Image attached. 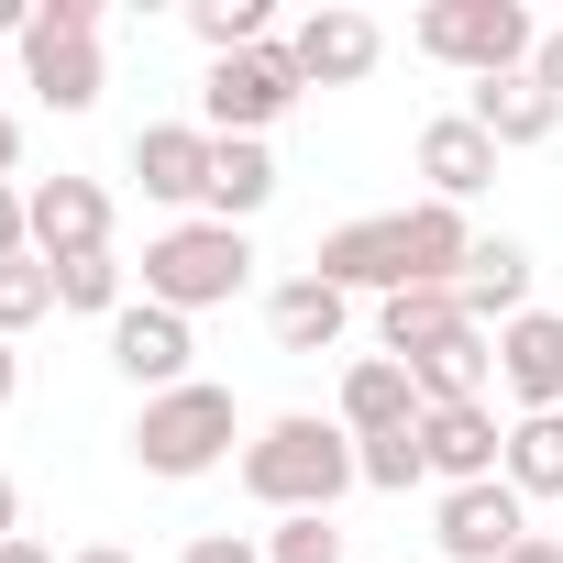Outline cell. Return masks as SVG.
<instances>
[{
	"mask_svg": "<svg viewBox=\"0 0 563 563\" xmlns=\"http://www.w3.org/2000/svg\"><path fill=\"white\" fill-rule=\"evenodd\" d=\"M464 254H475L464 210L420 199V210H376V221H343V232H321L310 276H332L343 299H354V288L398 299V288H453V276H464Z\"/></svg>",
	"mask_w": 563,
	"mask_h": 563,
	"instance_id": "6da1fadb",
	"label": "cell"
},
{
	"mask_svg": "<svg viewBox=\"0 0 563 563\" xmlns=\"http://www.w3.org/2000/svg\"><path fill=\"white\" fill-rule=\"evenodd\" d=\"M243 486H254L276 519H332V497L365 486V475H354V431H343V420H310V409L265 420V431L243 442Z\"/></svg>",
	"mask_w": 563,
	"mask_h": 563,
	"instance_id": "7a4b0ae2",
	"label": "cell"
},
{
	"mask_svg": "<svg viewBox=\"0 0 563 563\" xmlns=\"http://www.w3.org/2000/svg\"><path fill=\"white\" fill-rule=\"evenodd\" d=\"M243 276H254V243L232 232V221H177V232H155L144 243V299L155 310H221V299H243Z\"/></svg>",
	"mask_w": 563,
	"mask_h": 563,
	"instance_id": "3957f363",
	"label": "cell"
},
{
	"mask_svg": "<svg viewBox=\"0 0 563 563\" xmlns=\"http://www.w3.org/2000/svg\"><path fill=\"white\" fill-rule=\"evenodd\" d=\"M409 45L442 56V67H464V78H519L541 56V34H530L519 0H431V12L409 23Z\"/></svg>",
	"mask_w": 563,
	"mask_h": 563,
	"instance_id": "277c9868",
	"label": "cell"
},
{
	"mask_svg": "<svg viewBox=\"0 0 563 563\" xmlns=\"http://www.w3.org/2000/svg\"><path fill=\"white\" fill-rule=\"evenodd\" d=\"M221 453H232V387L188 376V387L144 398V420H133V464L144 475H210Z\"/></svg>",
	"mask_w": 563,
	"mask_h": 563,
	"instance_id": "5b68a950",
	"label": "cell"
},
{
	"mask_svg": "<svg viewBox=\"0 0 563 563\" xmlns=\"http://www.w3.org/2000/svg\"><path fill=\"white\" fill-rule=\"evenodd\" d=\"M23 78H34L45 111H89L100 100V0H34Z\"/></svg>",
	"mask_w": 563,
	"mask_h": 563,
	"instance_id": "8992f818",
	"label": "cell"
},
{
	"mask_svg": "<svg viewBox=\"0 0 563 563\" xmlns=\"http://www.w3.org/2000/svg\"><path fill=\"white\" fill-rule=\"evenodd\" d=\"M310 78H299V56L288 45H254V56H210V89H199V111H210V133L221 144H254L276 111H288Z\"/></svg>",
	"mask_w": 563,
	"mask_h": 563,
	"instance_id": "52a82bcc",
	"label": "cell"
},
{
	"mask_svg": "<svg viewBox=\"0 0 563 563\" xmlns=\"http://www.w3.org/2000/svg\"><path fill=\"white\" fill-rule=\"evenodd\" d=\"M23 221H34V254H45V265L111 254V199H100V177H45V188H23Z\"/></svg>",
	"mask_w": 563,
	"mask_h": 563,
	"instance_id": "ba28073f",
	"label": "cell"
},
{
	"mask_svg": "<svg viewBox=\"0 0 563 563\" xmlns=\"http://www.w3.org/2000/svg\"><path fill=\"white\" fill-rule=\"evenodd\" d=\"M442 563H508L519 541H530V519H519V486L497 475V486H442Z\"/></svg>",
	"mask_w": 563,
	"mask_h": 563,
	"instance_id": "9c48e42d",
	"label": "cell"
},
{
	"mask_svg": "<svg viewBox=\"0 0 563 563\" xmlns=\"http://www.w3.org/2000/svg\"><path fill=\"white\" fill-rule=\"evenodd\" d=\"M420 464H431L442 486H497V475H508V431L486 420V398H464V409H420Z\"/></svg>",
	"mask_w": 563,
	"mask_h": 563,
	"instance_id": "30bf717a",
	"label": "cell"
},
{
	"mask_svg": "<svg viewBox=\"0 0 563 563\" xmlns=\"http://www.w3.org/2000/svg\"><path fill=\"white\" fill-rule=\"evenodd\" d=\"M210 155H221L210 122H155V133H133V177H144V199H166V210H199V199H210Z\"/></svg>",
	"mask_w": 563,
	"mask_h": 563,
	"instance_id": "8fae6325",
	"label": "cell"
},
{
	"mask_svg": "<svg viewBox=\"0 0 563 563\" xmlns=\"http://www.w3.org/2000/svg\"><path fill=\"white\" fill-rule=\"evenodd\" d=\"M188 354H199V343H188V321H177V310H155V299H133V310L111 321V365H122L144 398L188 387Z\"/></svg>",
	"mask_w": 563,
	"mask_h": 563,
	"instance_id": "7c38bea8",
	"label": "cell"
},
{
	"mask_svg": "<svg viewBox=\"0 0 563 563\" xmlns=\"http://www.w3.org/2000/svg\"><path fill=\"white\" fill-rule=\"evenodd\" d=\"M288 56H299V78H310V89H354V78H376L387 34H376L365 12H310V23L288 34Z\"/></svg>",
	"mask_w": 563,
	"mask_h": 563,
	"instance_id": "4fadbf2b",
	"label": "cell"
},
{
	"mask_svg": "<svg viewBox=\"0 0 563 563\" xmlns=\"http://www.w3.org/2000/svg\"><path fill=\"white\" fill-rule=\"evenodd\" d=\"M497 376H508L519 420H530V409H563V310H519V321L497 332Z\"/></svg>",
	"mask_w": 563,
	"mask_h": 563,
	"instance_id": "5bb4252c",
	"label": "cell"
},
{
	"mask_svg": "<svg viewBox=\"0 0 563 563\" xmlns=\"http://www.w3.org/2000/svg\"><path fill=\"white\" fill-rule=\"evenodd\" d=\"M464 122H475V133H486L497 155H519V144H541V133L563 122V100H552V89H541V78L519 67V78H475V100H464Z\"/></svg>",
	"mask_w": 563,
	"mask_h": 563,
	"instance_id": "9a60e30c",
	"label": "cell"
},
{
	"mask_svg": "<svg viewBox=\"0 0 563 563\" xmlns=\"http://www.w3.org/2000/svg\"><path fill=\"white\" fill-rule=\"evenodd\" d=\"M453 299H464V321H475V332H486V321L508 332V321L530 310V243H508V232H497V243H475V254H464V276H453Z\"/></svg>",
	"mask_w": 563,
	"mask_h": 563,
	"instance_id": "2e32d148",
	"label": "cell"
},
{
	"mask_svg": "<svg viewBox=\"0 0 563 563\" xmlns=\"http://www.w3.org/2000/svg\"><path fill=\"white\" fill-rule=\"evenodd\" d=\"M420 177H431V199H442V210H464V199L497 177V144H486L464 111H442V122H420Z\"/></svg>",
	"mask_w": 563,
	"mask_h": 563,
	"instance_id": "e0dca14e",
	"label": "cell"
},
{
	"mask_svg": "<svg viewBox=\"0 0 563 563\" xmlns=\"http://www.w3.org/2000/svg\"><path fill=\"white\" fill-rule=\"evenodd\" d=\"M343 431H354V442H376V431H420V376H409L398 354H365V365L343 376Z\"/></svg>",
	"mask_w": 563,
	"mask_h": 563,
	"instance_id": "ac0fdd59",
	"label": "cell"
},
{
	"mask_svg": "<svg viewBox=\"0 0 563 563\" xmlns=\"http://www.w3.org/2000/svg\"><path fill=\"white\" fill-rule=\"evenodd\" d=\"M343 321H354V299L332 288V276H288V288L265 299V332L288 343V354H332V343H343Z\"/></svg>",
	"mask_w": 563,
	"mask_h": 563,
	"instance_id": "d6986e66",
	"label": "cell"
},
{
	"mask_svg": "<svg viewBox=\"0 0 563 563\" xmlns=\"http://www.w3.org/2000/svg\"><path fill=\"white\" fill-rule=\"evenodd\" d=\"M409 376H420V409H464V398H486V376H497V343L464 321L453 343H431V354H409Z\"/></svg>",
	"mask_w": 563,
	"mask_h": 563,
	"instance_id": "ffe728a7",
	"label": "cell"
},
{
	"mask_svg": "<svg viewBox=\"0 0 563 563\" xmlns=\"http://www.w3.org/2000/svg\"><path fill=\"white\" fill-rule=\"evenodd\" d=\"M376 332H387V354L409 365V354H431V343L464 332V299H453V288H398V299H376Z\"/></svg>",
	"mask_w": 563,
	"mask_h": 563,
	"instance_id": "44dd1931",
	"label": "cell"
},
{
	"mask_svg": "<svg viewBox=\"0 0 563 563\" xmlns=\"http://www.w3.org/2000/svg\"><path fill=\"white\" fill-rule=\"evenodd\" d=\"M265 199H276V155H265V144H221V155H210V221L243 232Z\"/></svg>",
	"mask_w": 563,
	"mask_h": 563,
	"instance_id": "7402d4cb",
	"label": "cell"
},
{
	"mask_svg": "<svg viewBox=\"0 0 563 563\" xmlns=\"http://www.w3.org/2000/svg\"><path fill=\"white\" fill-rule=\"evenodd\" d=\"M508 486L519 497H563V409H530L508 431Z\"/></svg>",
	"mask_w": 563,
	"mask_h": 563,
	"instance_id": "603a6c76",
	"label": "cell"
},
{
	"mask_svg": "<svg viewBox=\"0 0 563 563\" xmlns=\"http://www.w3.org/2000/svg\"><path fill=\"white\" fill-rule=\"evenodd\" d=\"M188 23H199L210 56H254V45H276V34H265V0H188Z\"/></svg>",
	"mask_w": 563,
	"mask_h": 563,
	"instance_id": "cb8c5ba5",
	"label": "cell"
},
{
	"mask_svg": "<svg viewBox=\"0 0 563 563\" xmlns=\"http://www.w3.org/2000/svg\"><path fill=\"white\" fill-rule=\"evenodd\" d=\"M45 310H56V265H45V254L0 265V343H12V332H34Z\"/></svg>",
	"mask_w": 563,
	"mask_h": 563,
	"instance_id": "d4e9b609",
	"label": "cell"
},
{
	"mask_svg": "<svg viewBox=\"0 0 563 563\" xmlns=\"http://www.w3.org/2000/svg\"><path fill=\"white\" fill-rule=\"evenodd\" d=\"M56 310H111V321H122V310H133V299H122V265H111V254L56 265Z\"/></svg>",
	"mask_w": 563,
	"mask_h": 563,
	"instance_id": "484cf974",
	"label": "cell"
},
{
	"mask_svg": "<svg viewBox=\"0 0 563 563\" xmlns=\"http://www.w3.org/2000/svg\"><path fill=\"white\" fill-rule=\"evenodd\" d=\"M354 475H365V486H387V497H398V486H420V475H431V464H420V431H376V442H354Z\"/></svg>",
	"mask_w": 563,
	"mask_h": 563,
	"instance_id": "4316f807",
	"label": "cell"
},
{
	"mask_svg": "<svg viewBox=\"0 0 563 563\" xmlns=\"http://www.w3.org/2000/svg\"><path fill=\"white\" fill-rule=\"evenodd\" d=\"M265 563H343V530L332 519H276L265 530Z\"/></svg>",
	"mask_w": 563,
	"mask_h": 563,
	"instance_id": "83f0119b",
	"label": "cell"
},
{
	"mask_svg": "<svg viewBox=\"0 0 563 563\" xmlns=\"http://www.w3.org/2000/svg\"><path fill=\"white\" fill-rule=\"evenodd\" d=\"M177 563H265V552H254V541H243V530H199V541H188V552H177Z\"/></svg>",
	"mask_w": 563,
	"mask_h": 563,
	"instance_id": "f1b7e54d",
	"label": "cell"
},
{
	"mask_svg": "<svg viewBox=\"0 0 563 563\" xmlns=\"http://www.w3.org/2000/svg\"><path fill=\"white\" fill-rule=\"evenodd\" d=\"M34 254V221H23V188H0V265Z\"/></svg>",
	"mask_w": 563,
	"mask_h": 563,
	"instance_id": "f546056e",
	"label": "cell"
},
{
	"mask_svg": "<svg viewBox=\"0 0 563 563\" xmlns=\"http://www.w3.org/2000/svg\"><path fill=\"white\" fill-rule=\"evenodd\" d=\"M530 78H541V89L563 100V34H541V56H530Z\"/></svg>",
	"mask_w": 563,
	"mask_h": 563,
	"instance_id": "4dcf8cb0",
	"label": "cell"
},
{
	"mask_svg": "<svg viewBox=\"0 0 563 563\" xmlns=\"http://www.w3.org/2000/svg\"><path fill=\"white\" fill-rule=\"evenodd\" d=\"M0 563H56V552H45V541H23V530H12V541H0Z\"/></svg>",
	"mask_w": 563,
	"mask_h": 563,
	"instance_id": "1f68e13d",
	"label": "cell"
},
{
	"mask_svg": "<svg viewBox=\"0 0 563 563\" xmlns=\"http://www.w3.org/2000/svg\"><path fill=\"white\" fill-rule=\"evenodd\" d=\"M508 563H563V541H541V530H530V541H519Z\"/></svg>",
	"mask_w": 563,
	"mask_h": 563,
	"instance_id": "d6a6232c",
	"label": "cell"
},
{
	"mask_svg": "<svg viewBox=\"0 0 563 563\" xmlns=\"http://www.w3.org/2000/svg\"><path fill=\"white\" fill-rule=\"evenodd\" d=\"M0 34H34V0H0Z\"/></svg>",
	"mask_w": 563,
	"mask_h": 563,
	"instance_id": "836d02e7",
	"label": "cell"
},
{
	"mask_svg": "<svg viewBox=\"0 0 563 563\" xmlns=\"http://www.w3.org/2000/svg\"><path fill=\"white\" fill-rule=\"evenodd\" d=\"M12 387H23V365H12V343H0V409H12Z\"/></svg>",
	"mask_w": 563,
	"mask_h": 563,
	"instance_id": "e575fe53",
	"label": "cell"
},
{
	"mask_svg": "<svg viewBox=\"0 0 563 563\" xmlns=\"http://www.w3.org/2000/svg\"><path fill=\"white\" fill-rule=\"evenodd\" d=\"M12 519H23V497H12V475H0V541H12Z\"/></svg>",
	"mask_w": 563,
	"mask_h": 563,
	"instance_id": "d590c367",
	"label": "cell"
},
{
	"mask_svg": "<svg viewBox=\"0 0 563 563\" xmlns=\"http://www.w3.org/2000/svg\"><path fill=\"white\" fill-rule=\"evenodd\" d=\"M67 563H133V552H111V541H89V552H67Z\"/></svg>",
	"mask_w": 563,
	"mask_h": 563,
	"instance_id": "8d00e7d4",
	"label": "cell"
},
{
	"mask_svg": "<svg viewBox=\"0 0 563 563\" xmlns=\"http://www.w3.org/2000/svg\"><path fill=\"white\" fill-rule=\"evenodd\" d=\"M0 177H12V122H0Z\"/></svg>",
	"mask_w": 563,
	"mask_h": 563,
	"instance_id": "74e56055",
	"label": "cell"
},
{
	"mask_svg": "<svg viewBox=\"0 0 563 563\" xmlns=\"http://www.w3.org/2000/svg\"><path fill=\"white\" fill-rule=\"evenodd\" d=\"M552 541H563V530H552Z\"/></svg>",
	"mask_w": 563,
	"mask_h": 563,
	"instance_id": "f35d334b",
	"label": "cell"
}]
</instances>
